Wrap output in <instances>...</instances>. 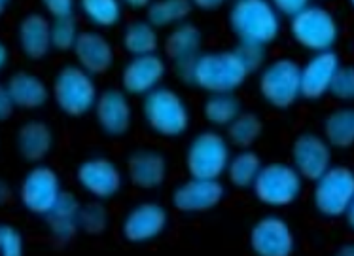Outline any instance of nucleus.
Returning a JSON list of instances; mask_svg holds the SVG:
<instances>
[{"instance_id":"nucleus-1","label":"nucleus","mask_w":354,"mask_h":256,"mask_svg":"<svg viewBox=\"0 0 354 256\" xmlns=\"http://www.w3.org/2000/svg\"><path fill=\"white\" fill-rule=\"evenodd\" d=\"M230 27L241 44L266 48L281 33V15L269 0H235L230 10Z\"/></svg>"},{"instance_id":"nucleus-2","label":"nucleus","mask_w":354,"mask_h":256,"mask_svg":"<svg viewBox=\"0 0 354 256\" xmlns=\"http://www.w3.org/2000/svg\"><path fill=\"white\" fill-rule=\"evenodd\" d=\"M248 68L237 50L199 55L192 71V84L207 93H233L248 78Z\"/></svg>"},{"instance_id":"nucleus-3","label":"nucleus","mask_w":354,"mask_h":256,"mask_svg":"<svg viewBox=\"0 0 354 256\" xmlns=\"http://www.w3.org/2000/svg\"><path fill=\"white\" fill-rule=\"evenodd\" d=\"M142 116L146 125L165 139H176L189 127L188 104L171 88H156L146 93Z\"/></svg>"},{"instance_id":"nucleus-4","label":"nucleus","mask_w":354,"mask_h":256,"mask_svg":"<svg viewBox=\"0 0 354 256\" xmlns=\"http://www.w3.org/2000/svg\"><path fill=\"white\" fill-rule=\"evenodd\" d=\"M97 95L99 91L93 76L78 65L63 66L53 78L51 97L66 116L80 118L93 110Z\"/></svg>"},{"instance_id":"nucleus-5","label":"nucleus","mask_w":354,"mask_h":256,"mask_svg":"<svg viewBox=\"0 0 354 256\" xmlns=\"http://www.w3.org/2000/svg\"><path fill=\"white\" fill-rule=\"evenodd\" d=\"M250 188L260 203L268 207H288L304 190V179L294 165L275 161L261 165Z\"/></svg>"},{"instance_id":"nucleus-6","label":"nucleus","mask_w":354,"mask_h":256,"mask_svg":"<svg viewBox=\"0 0 354 256\" xmlns=\"http://www.w3.org/2000/svg\"><path fill=\"white\" fill-rule=\"evenodd\" d=\"M354 199V173L345 165H330L315 181L313 205L324 219L345 217Z\"/></svg>"},{"instance_id":"nucleus-7","label":"nucleus","mask_w":354,"mask_h":256,"mask_svg":"<svg viewBox=\"0 0 354 256\" xmlns=\"http://www.w3.org/2000/svg\"><path fill=\"white\" fill-rule=\"evenodd\" d=\"M290 35L297 46L317 53L333 50L339 38V25L330 10L307 6L290 17Z\"/></svg>"},{"instance_id":"nucleus-8","label":"nucleus","mask_w":354,"mask_h":256,"mask_svg":"<svg viewBox=\"0 0 354 256\" xmlns=\"http://www.w3.org/2000/svg\"><path fill=\"white\" fill-rule=\"evenodd\" d=\"M232 158L230 140L218 131H203L189 143L186 167L196 179H220Z\"/></svg>"},{"instance_id":"nucleus-9","label":"nucleus","mask_w":354,"mask_h":256,"mask_svg":"<svg viewBox=\"0 0 354 256\" xmlns=\"http://www.w3.org/2000/svg\"><path fill=\"white\" fill-rule=\"evenodd\" d=\"M258 89L269 107L288 110L299 99V65L290 57L275 59L261 71Z\"/></svg>"},{"instance_id":"nucleus-10","label":"nucleus","mask_w":354,"mask_h":256,"mask_svg":"<svg viewBox=\"0 0 354 256\" xmlns=\"http://www.w3.org/2000/svg\"><path fill=\"white\" fill-rule=\"evenodd\" d=\"M61 176L50 165L37 163L19 184V201L35 217H46L61 196Z\"/></svg>"},{"instance_id":"nucleus-11","label":"nucleus","mask_w":354,"mask_h":256,"mask_svg":"<svg viewBox=\"0 0 354 256\" xmlns=\"http://www.w3.org/2000/svg\"><path fill=\"white\" fill-rule=\"evenodd\" d=\"M76 181L82 190L99 201L110 199L122 190L123 175L116 163L109 158H89L82 161L76 169Z\"/></svg>"},{"instance_id":"nucleus-12","label":"nucleus","mask_w":354,"mask_h":256,"mask_svg":"<svg viewBox=\"0 0 354 256\" xmlns=\"http://www.w3.org/2000/svg\"><path fill=\"white\" fill-rule=\"evenodd\" d=\"M225 196L224 184L218 179H196L178 184L173 192V207L178 212L197 214L207 212L222 203Z\"/></svg>"},{"instance_id":"nucleus-13","label":"nucleus","mask_w":354,"mask_h":256,"mask_svg":"<svg viewBox=\"0 0 354 256\" xmlns=\"http://www.w3.org/2000/svg\"><path fill=\"white\" fill-rule=\"evenodd\" d=\"M248 241L258 256H290L296 249V237L288 222L273 214L254 224Z\"/></svg>"},{"instance_id":"nucleus-14","label":"nucleus","mask_w":354,"mask_h":256,"mask_svg":"<svg viewBox=\"0 0 354 256\" xmlns=\"http://www.w3.org/2000/svg\"><path fill=\"white\" fill-rule=\"evenodd\" d=\"M169 214L163 205L145 201L133 207L122 222V234L125 241L142 245L159 237L167 230Z\"/></svg>"},{"instance_id":"nucleus-15","label":"nucleus","mask_w":354,"mask_h":256,"mask_svg":"<svg viewBox=\"0 0 354 256\" xmlns=\"http://www.w3.org/2000/svg\"><path fill=\"white\" fill-rule=\"evenodd\" d=\"M165 55L173 63L178 78L192 82V71L199 57L201 30L192 23H178L165 38Z\"/></svg>"},{"instance_id":"nucleus-16","label":"nucleus","mask_w":354,"mask_h":256,"mask_svg":"<svg viewBox=\"0 0 354 256\" xmlns=\"http://www.w3.org/2000/svg\"><path fill=\"white\" fill-rule=\"evenodd\" d=\"M292 165L304 181L315 183L332 165V147L317 133H301L292 145Z\"/></svg>"},{"instance_id":"nucleus-17","label":"nucleus","mask_w":354,"mask_h":256,"mask_svg":"<svg viewBox=\"0 0 354 256\" xmlns=\"http://www.w3.org/2000/svg\"><path fill=\"white\" fill-rule=\"evenodd\" d=\"M93 112L101 131L109 137H122L131 129L133 109H131L127 93L122 89L109 88L99 93Z\"/></svg>"},{"instance_id":"nucleus-18","label":"nucleus","mask_w":354,"mask_h":256,"mask_svg":"<svg viewBox=\"0 0 354 256\" xmlns=\"http://www.w3.org/2000/svg\"><path fill=\"white\" fill-rule=\"evenodd\" d=\"M339 66V55L335 51H317L304 66H299V97L307 101L322 99Z\"/></svg>"},{"instance_id":"nucleus-19","label":"nucleus","mask_w":354,"mask_h":256,"mask_svg":"<svg viewBox=\"0 0 354 256\" xmlns=\"http://www.w3.org/2000/svg\"><path fill=\"white\" fill-rule=\"evenodd\" d=\"M167 65L158 53L135 55L122 71V88L129 95H146L159 88L165 78Z\"/></svg>"},{"instance_id":"nucleus-20","label":"nucleus","mask_w":354,"mask_h":256,"mask_svg":"<svg viewBox=\"0 0 354 256\" xmlns=\"http://www.w3.org/2000/svg\"><path fill=\"white\" fill-rule=\"evenodd\" d=\"M74 55L86 73L91 76L109 73L114 65V48L110 40L97 30H82L74 42Z\"/></svg>"},{"instance_id":"nucleus-21","label":"nucleus","mask_w":354,"mask_h":256,"mask_svg":"<svg viewBox=\"0 0 354 256\" xmlns=\"http://www.w3.org/2000/svg\"><path fill=\"white\" fill-rule=\"evenodd\" d=\"M127 176L129 183L140 190H156L165 183L169 175V161L161 152L152 148L135 150L127 158Z\"/></svg>"},{"instance_id":"nucleus-22","label":"nucleus","mask_w":354,"mask_h":256,"mask_svg":"<svg viewBox=\"0 0 354 256\" xmlns=\"http://www.w3.org/2000/svg\"><path fill=\"white\" fill-rule=\"evenodd\" d=\"M17 44L30 61H40L51 50V23L38 12L27 14L17 27Z\"/></svg>"},{"instance_id":"nucleus-23","label":"nucleus","mask_w":354,"mask_h":256,"mask_svg":"<svg viewBox=\"0 0 354 256\" xmlns=\"http://www.w3.org/2000/svg\"><path fill=\"white\" fill-rule=\"evenodd\" d=\"M6 89L10 97H12L15 109L21 110L42 109L51 97V89L46 86V82L37 74L29 73V71L15 73L8 80Z\"/></svg>"},{"instance_id":"nucleus-24","label":"nucleus","mask_w":354,"mask_h":256,"mask_svg":"<svg viewBox=\"0 0 354 256\" xmlns=\"http://www.w3.org/2000/svg\"><path fill=\"white\" fill-rule=\"evenodd\" d=\"M15 145L23 160L29 163H42L53 148V131L46 122L30 120L17 129Z\"/></svg>"},{"instance_id":"nucleus-25","label":"nucleus","mask_w":354,"mask_h":256,"mask_svg":"<svg viewBox=\"0 0 354 256\" xmlns=\"http://www.w3.org/2000/svg\"><path fill=\"white\" fill-rule=\"evenodd\" d=\"M78 211L80 203L78 199L74 198V194L71 192H61V196L53 205L44 219L50 226V232L53 235V239L59 243H68L73 241L74 235L78 234Z\"/></svg>"},{"instance_id":"nucleus-26","label":"nucleus","mask_w":354,"mask_h":256,"mask_svg":"<svg viewBox=\"0 0 354 256\" xmlns=\"http://www.w3.org/2000/svg\"><path fill=\"white\" fill-rule=\"evenodd\" d=\"M122 44L127 53L135 55H148L156 53L159 48L158 30L148 21H133L123 30Z\"/></svg>"},{"instance_id":"nucleus-27","label":"nucleus","mask_w":354,"mask_h":256,"mask_svg":"<svg viewBox=\"0 0 354 256\" xmlns=\"http://www.w3.org/2000/svg\"><path fill=\"white\" fill-rule=\"evenodd\" d=\"M324 139L332 148H348L354 143L353 109H337L324 120Z\"/></svg>"},{"instance_id":"nucleus-28","label":"nucleus","mask_w":354,"mask_h":256,"mask_svg":"<svg viewBox=\"0 0 354 256\" xmlns=\"http://www.w3.org/2000/svg\"><path fill=\"white\" fill-rule=\"evenodd\" d=\"M192 8L189 0H152V4L146 8V17L153 27H169L186 21Z\"/></svg>"},{"instance_id":"nucleus-29","label":"nucleus","mask_w":354,"mask_h":256,"mask_svg":"<svg viewBox=\"0 0 354 256\" xmlns=\"http://www.w3.org/2000/svg\"><path fill=\"white\" fill-rule=\"evenodd\" d=\"M261 165L263 163H261L258 154L250 148H243L241 152L230 158L225 173H227V179L235 188H250Z\"/></svg>"},{"instance_id":"nucleus-30","label":"nucleus","mask_w":354,"mask_h":256,"mask_svg":"<svg viewBox=\"0 0 354 256\" xmlns=\"http://www.w3.org/2000/svg\"><path fill=\"white\" fill-rule=\"evenodd\" d=\"M261 133H263V122L254 112H239L232 124L227 125V140L241 150L256 145Z\"/></svg>"},{"instance_id":"nucleus-31","label":"nucleus","mask_w":354,"mask_h":256,"mask_svg":"<svg viewBox=\"0 0 354 256\" xmlns=\"http://www.w3.org/2000/svg\"><path fill=\"white\" fill-rule=\"evenodd\" d=\"M82 14L95 27L109 29L122 21V0H78Z\"/></svg>"},{"instance_id":"nucleus-32","label":"nucleus","mask_w":354,"mask_h":256,"mask_svg":"<svg viewBox=\"0 0 354 256\" xmlns=\"http://www.w3.org/2000/svg\"><path fill=\"white\" fill-rule=\"evenodd\" d=\"M239 112L241 102L233 97V93H212L203 107L205 120L218 127H227Z\"/></svg>"},{"instance_id":"nucleus-33","label":"nucleus","mask_w":354,"mask_h":256,"mask_svg":"<svg viewBox=\"0 0 354 256\" xmlns=\"http://www.w3.org/2000/svg\"><path fill=\"white\" fill-rule=\"evenodd\" d=\"M78 228L87 235H101L109 228V211L101 203L80 205Z\"/></svg>"},{"instance_id":"nucleus-34","label":"nucleus","mask_w":354,"mask_h":256,"mask_svg":"<svg viewBox=\"0 0 354 256\" xmlns=\"http://www.w3.org/2000/svg\"><path fill=\"white\" fill-rule=\"evenodd\" d=\"M78 33V23L74 21V17L53 19L51 23V48L57 51L73 50Z\"/></svg>"},{"instance_id":"nucleus-35","label":"nucleus","mask_w":354,"mask_h":256,"mask_svg":"<svg viewBox=\"0 0 354 256\" xmlns=\"http://www.w3.org/2000/svg\"><path fill=\"white\" fill-rule=\"evenodd\" d=\"M328 93H332L339 101H351L354 97V68L353 66H339L333 76Z\"/></svg>"},{"instance_id":"nucleus-36","label":"nucleus","mask_w":354,"mask_h":256,"mask_svg":"<svg viewBox=\"0 0 354 256\" xmlns=\"http://www.w3.org/2000/svg\"><path fill=\"white\" fill-rule=\"evenodd\" d=\"M25 253V241L19 230L12 224H0V255L21 256Z\"/></svg>"},{"instance_id":"nucleus-37","label":"nucleus","mask_w":354,"mask_h":256,"mask_svg":"<svg viewBox=\"0 0 354 256\" xmlns=\"http://www.w3.org/2000/svg\"><path fill=\"white\" fill-rule=\"evenodd\" d=\"M237 53L243 59V63L248 68V73H254L256 68H260L263 65V59H266V50L263 46H256V44H239Z\"/></svg>"},{"instance_id":"nucleus-38","label":"nucleus","mask_w":354,"mask_h":256,"mask_svg":"<svg viewBox=\"0 0 354 256\" xmlns=\"http://www.w3.org/2000/svg\"><path fill=\"white\" fill-rule=\"evenodd\" d=\"M42 6L53 19L73 17L76 0H42Z\"/></svg>"},{"instance_id":"nucleus-39","label":"nucleus","mask_w":354,"mask_h":256,"mask_svg":"<svg viewBox=\"0 0 354 256\" xmlns=\"http://www.w3.org/2000/svg\"><path fill=\"white\" fill-rule=\"evenodd\" d=\"M269 2L279 12V15H290V17L309 6V0H269Z\"/></svg>"},{"instance_id":"nucleus-40","label":"nucleus","mask_w":354,"mask_h":256,"mask_svg":"<svg viewBox=\"0 0 354 256\" xmlns=\"http://www.w3.org/2000/svg\"><path fill=\"white\" fill-rule=\"evenodd\" d=\"M14 102H12V97L8 93V89L4 84H0V122H6L14 114Z\"/></svg>"},{"instance_id":"nucleus-41","label":"nucleus","mask_w":354,"mask_h":256,"mask_svg":"<svg viewBox=\"0 0 354 256\" xmlns=\"http://www.w3.org/2000/svg\"><path fill=\"white\" fill-rule=\"evenodd\" d=\"M14 198V192H12V186L4 181V179H0V207H4L12 201Z\"/></svg>"},{"instance_id":"nucleus-42","label":"nucleus","mask_w":354,"mask_h":256,"mask_svg":"<svg viewBox=\"0 0 354 256\" xmlns=\"http://www.w3.org/2000/svg\"><path fill=\"white\" fill-rule=\"evenodd\" d=\"M189 2H192V6L209 12V10H216V8L222 6L225 0H189Z\"/></svg>"},{"instance_id":"nucleus-43","label":"nucleus","mask_w":354,"mask_h":256,"mask_svg":"<svg viewBox=\"0 0 354 256\" xmlns=\"http://www.w3.org/2000/svg\"><path fill=\"white\" fill-rule=\"evenodd\" d=\"M122 4L133 8V10H142L152 4V0H122Z\"/></svg>"},{"instance_id":"nucleus-44","label":"nucleus","mask_w":354,"mask_h":256,"mask_svg":"<svg viewBox=\"0 0 354 256\" xmlns=\"http://www.w3.org/2000/svg\"><path fill=\"white\" fill-rule=\"evenodd\" d=\"M8 61V48L4 42H0V71L4 68V65H6Z\"/></svg>"},{"instance_id":"nucleus-45","label":"nucleus","mask_w":354,"mask_h":256,"mask_svg":"<svg viewBox=\"0 0 354 256\" xmlns=\"http://www.w3.org/2000/svg\"><path fill=\"white\" fill-rule=\"evenodd\" d=\"M10 4H12V0H0V15H4Z\"/></svg>"},{"instance_id":"nucleus-46","label":"nucleus","mask_w":354,"mask_h":256,"mask_svg":"<svg viewBox=\"0 0 354 256\" xmlns=\"http://www.w3.org/2000/svg\"><path fill=\"white\" fill-rule=\"evenodd\" d=\"M339 255H351V256H353L354 255L353 247H345V249H343V250H339Z\"/></svg>"},{"instance_id":"nucleus-47","label":"nucleus","mask_w":354,"mask_h":256,"mask_svg":"<svg viewBox=\"0 0 354 256\" xmlns=\"http://www.w3.org/2000/svg\"><path fill=\"white\" fill-rule=\"evenodd\" d=\"M351 2H353V0H351Z\"/></svg>"}]
</instances>
